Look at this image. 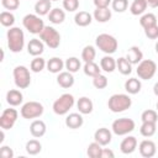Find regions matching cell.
<instances>
[{
	"label": "cell",
	"instance_id": "6da1fadb",
	"mask_svg": "<svg viewBox=\"0 0 158 158\" xmlns=\"http://www.w3.org/2000/svg\"><path fill=\"white\" fill-rule=\"evenodd\" d=\"M7 47L11 52L19 53L23 49L25 46V35L20 27H10L6 33Z\"/></svg>",
	"mask_w": 158,
	"mask_h": 158
},
{
	"label": "cell",
	"instance_id": "7a4b0ae2",
	"mask_svg": "<svg viewBox=\"0 0 158 158\" xmlns=\"http://www.w3.org/2000/svg\"><path fill=\"white\" fill-rule=\"evenodd\" d=\"M132 105V100L127 94H114L110 96L107 101V107L112 112H122L130 109Z\"/></svg>",
	"mask_w": 158,
	"mask_h": 158
},
{
	"label": "cell",
	"instance_id": "3957f363",
	"mask_svg": "<svg viewBox=\"0 0 158 158\" xmlns=\"http://www.w3.org/2000/svg\"><path fill=\"white\" fill-rule=\"evenodd\" d=\"M95 44L100 51H102L106 54L115 53L117 49V46H118L117 40L109 33H100L95 38Z\"/></svg>",
	"mask_w": 158,
	"mask_h": 158
},
{
	"label": "cell",
	"instance_id": "277c9868",
	"mask_svg": "<svg viewBox=\"0 0 158 158\" xmlns=\"http://www.w3.org/2000/svg\"><path fill=\"white\" fill-rule=\"evenodd\" d=\"M40 40H42V42L52 49L58 48L60 44V35L52 26H44V28L40 33Z\"/></svg>",
	"mask_w": 158,
	"mask_h": 158
},
{
	"label": "cell",
	"instance_id": "5b68a950",
	"mask_svg": "<svg viewBox=\"0 0 158 158\" xmlns=\"http://www.w3.org/2000/svg\"><path fill=\"white\" fill-rule=\"evenodd\" d=\"M22 25L30 33H33V35H40L44 28V22L37 14L25 15L22 19Z\"/></svg>",
	"mask_w": 158,
	"mask_h": 158
},
{
	"label": "cell",
	"instance_id": "8992f818",
	"mask_svg": "<svg viewBox=\"0 0 158 158\" xmlns=\"http://www.w3.org/2000/svg\"><path fill=\"white\" fill-rule=\"evenodd\" d=\"M73 105H74V96H73L72 94L65 93V94H62V95L53 102L52 109H53V112H54L56 115L62 116V115L68 114V111L73 107Z\"/></svg>",
	"mask_w": 158,
	"mask_h": 158
},
{
	"label": "cell",
	"instance_id": "52a82bcc",
	"mask_svg": "<svg viewBox=\"0 0 158 158\" xmlns=\"http://www.w3.org/2000/svg\"><path fill=\"white\" fill-rule=\"evenodd\" d=\"M12 75H14L15 85L19 89H26V88L30 86V84H31V74H30V70L27 69V67L16 65L14 68Z\"/></svg>",
	"mask_w": 158,
	"mask_h": 158
},
{
	"label": "cell",
	"instance_id": "ba28073f",
	"mask_svg": "<svg viewBox=\"0 0 158 158\" xmlns=\"http://www.w3.org/2000/svg\"><path fill=\"white\" fill-rule=\"evenodd\" d=\"M136 72H137V75L139 79L149 80L154 77V74L157 72V64L152 59H142L137 64Z\"/></svg>",
	"mask_w": 158,
	"mask_h": 158
},
{
	"label": "cell",
	"instance_id": "9c48e42d",
	"mask_svg": "<svg viewBox=\"0 0 158 158\" xmlns=\"http://www.w3.org/2000/svg\"><path fill=\"white\" fill-rule=\"evenodd\" d=\"M44 109H43V105L38 101H28L26 104L22 105L21 110H20V114L23 118L26 120H32V118H37L40 116H42Z\"/></svg>",
	"mask_w": 158,
	"mask_h": 158
},
{
	"label": "cell",
	"instance_id": "30bf717a",
	"mask_svg": "<svg viewBox=\"0 0 158 158\" xmlns=\"http://www.w3.org/2000/svg\"><path fill=\"white\" fill-rule=\"evenodd\" d=\"M135 126H136V123L132 118L122 117V118H117L112 122L111 130L117 136H125V135L131 133L135 130Z\"/></svg>",
	"mask_w": 158,
	"mask_h": 158
},
{
	"label": "cell",
	"instance_id": "8fae6325",
	"mask_svg": "<svg viewBox=\"0 0 158 158\" xmlns=\"http://www.w3.org/2000/svg\"><path fill=\"white\" fill-rule=\"evenodd\" d=\"M17 116H19V112L15 109H12V107L5 109L0 116V127L2 130L12 128L17 121Z\"/></svg>",
	"mask_w": 158,
	"mask_h": 158
},
{
	"label": "cell",
	"instance_id": "7c38bea8",
	"mask_svg": "<svg viewBox=\"0 0 158 158\" xmlns=\"http://www.w3.org/2000/svg\"><path fill=\"white\" fill-rule=\"evenodd\" d=\"M138 149H139V154L144 158H151L156 154L157 152V147H156V143L151 139H143L139 146H138Z\"/></svg>",
	"mask_w": 158,
	"mask_h": 158
},
{
	"label": "cell",
	"instance_id": "4fadbf2b",
	"mask_svg": "<svg viewBox=\"0 0 158 158\" xmlns=\"http://www.w3.org/2000/svg\"><path fill=\"white\" fill-rule=\"evenodd\" d=\"M94 139L100 143L101 146H107L111 139H112V135H111V131L106 127H100L95 131L94 133Z\"/></svg>",
	"mask_w": 158,
	"mask_h": 158
},
{
	"label": "cell",
	"instance_id": "5bb4252c",
	"mask_svg": "<svg viewBox=\"0 0 158 158\" xmlns=\"http://www.w3.org/2000/svg\"><path fill=\"white\" fill-rule=\"evenodd\" d=\"M136 148H137V138L133 136H127L120 143V151L123 154H131L136 151Z\"/></svg>",
	"mask_w": 158,
	"mask_h": 158
},
{
	"label": "cell",
	"instance_id": "9a60e30c",
	"mask_svg": "<svg viewBox=\"0 0 158 158\" xmlns=\"http://www.w3.org/2000/svg\"><path fill=\"white\" fill-rule=\"evenodd\" d=\"M43 51H44V43L42 42V40L32 38L27 43V52H28V54H31L33 57L41 56L43 53Z\"/></svg>",
	"mask_w": 158,
	"mask_h": 158
},
{
	"label": "cell",
	"instance_id": "2e32d148",
	"mask_svg": "<svg viewBox=\"0 0 158 158\" xmlns=\"http://www.w3.org/2000/svg\"><path fill=\"white\" fill-rule=\"evenodd\" d=\"M84 123V118L81 116V114L79 112H72L65 117V126L72 128V130H77L80 128Z\"/></svg>",
	"mask_w": 158,
	"mask_h": 158
},
{
	"label": "cell",
	"instance_id": "e0dca14e",
	"mask_svg": "<svg viewBox=\"0 0 158 158\" xmlns=\"http://www.w3.org/2000/svg\"><path fill=\"white\" fill-rule=\"evenodd\" d=\"M57 83L60 88L63 89H68V88H72L74 85V77H73V73L70 72H60L58 73V77H57Z\"/></svg>",
	"mask_w": 158,
	"mask_h": 158
},
{
	"label": "cell",
	"instance_id": "ac0fdd59",
	"mask_svg": "<svg viewBox=\"0 0 158 158\" xmlns=\"http://www.w3.org/2000/svg\"><path fill=\"white\" fill-rule=\"evenodd\" d=\"M46 131H47V127L42 120H35L30 125V132L35 138H40V137L44 136Z\"/></svg>",
	"mask_w": 158,
	"mask_h": 158
},
{
	"label": "cell",
	"instance_id": "d6986e66",
	"mask_svg": "<svg viewBox=\"0 0 158 158\" xmlns=\"http://www.w3.org/2000/svg\"><path fill=\"white\" fill-rule=\"evenodd\" d=\"M126 59L131 64H138L143 59V53H142L141 48L137 47V46L130 47L128 51H127V53H126Z\"/></svg>",
	"mask_w": 158,
	"mask_h": 158
},
{
	"label": "cell",
	"instance_id": "ffe728a7",
	"mask_svg": "<svg viewBox=\"0 0 158 158\" xmlns=\"http://www.w3.org/2000/svg\"><path fill=\"white\" fill-rule=\"evenodd\" d=\"M22 100L23 95L17 89H11L6 93V101L10 106H19L20 104H22Z\"/></svg>",
	"mask_w": 158,
	"mask_h": 158
},
{
	"label": "cell",
	"instance_id": "44dd1931",
	"mask_svg": "<svg viewBox=\"0 0 158 158\" xmlns=\"http://www.w3.org/2000/svg\"><path fill=\"white\" fill-rule=\"evenodd\" d=\"M77 107H78V110H79V112H80L81 115H89V114L93 112L94 104H93V101H91L89 98L81 96V98L78 100V102H77Z\"/></svg>",
	"mask_w": 158,
	"mask_h": 158
},
{
	"label": "cell",
	"instance_id": "7402d4cb",
	"mask_svg": "<svg viewBox=\"0 0 158 158\" xmlns=\"http://www.w3.org/2000/svg\"><path fill=\"white\" fill-rule=\"evenodd\" d=\"M141 88H142L141 80L137 78H130L125 81V90L131 95L138 94L141 91Z\"/></svg>",
	"mask_w": 158,
	"mask_h": 158
},
{
	"label": "cell",
	"instance_id": "603a6c76",
	"mask_svg": "<svg viewBox=\"0 0 158 158\" xmlns=\"http://www.w3.org/2000/svg\"><path fill=\"white\" fill-rule=\"evenodd\" d=\"M51 10H52L51 0H37V2L35 4V12L38 16L48 15Z\"/></svg>",
	"mask_w": 158,
	"mask_h": 158
},
{
	"label": "cell",
	"instance_id": "cb8c5ba5",
	"mask_svg": "<svg viewBox=\"0 0 158 158\" xmlns=\"http://www.w3.org/2000/svg\"><path fill=\"white\" fill-rule=\"evenodd\" d=\"M91 21H93V15L89 14L88 11H79L74 16V22L80 27H85L90 25Z\"/></svg>",
	"mask_w": 158,
	"mask_h": 158
},
{
	"label": "cell",
	"instance_id": "d4e9b609",
	"mask_svg": "<svg viewBox=\"0 0 158 158\" xmlns=\"http://www.w3.org/2000/svg\"><path fill=\"white\" fill-rule=\"evenodd\" d=\"M47 70L48 72H51V73H53V74H58V73H60L62 72V69L65 67L64 65V62L60 59V58H58V57H53V58H51L48 62H47Z\"/></svg>",
	"mask_w": 158,
	"mask_h": 158
},
{
	"label": "cell",
	"instance_id": "484cf974",
	"mask_svg": "<svg viewBox=\"0 0 158 158\" xmlns=\"http://www.w3.org/2000/svg\"><path fill=\"white\" fill-rule=\"evenodd\" d=\"M93 17L98 22H107L111 19V10L109 7H96L94 10Z\"/></svg>",
	"mask_w": 158,
	"mask_h": 158
},
{
	"label": "cell",
	"instance_id": "4316f807",
	"mask_svg": "<svg viewBox=\"0 0 158 158\" xmlns=\"http://www.w3.org/2000/svg\"><path fill=\"white\" fill-rule=\"evenodd\" d=\"M48 20L54 23V25H59L62 23L64 20H65V12L62 10V9H58V7H54L49 11L48 14Z\"/></svg>",
	"mask_w": 158,
	"mask_h": 158
},
{
	"label": "cell",
	"instance_id": "83f0119b",
	"mask_svg": "<svg viewBox=\"0 0 158 158\" xmlns=\"http://www.w3.org/2000/svg\"><path fill=\"white\" fill-rule=\"evenodd\" d=\"M100 68L106 73H112L116 69V60L110 54H107L100 59Z\"/></svg>",
	"mask_w": 158,
	"mask_h": 158
},
{
	"label": "cell",
	"instance_id": "f1b7e54d",
	"mask_svg": "<svg viewBox=\"0 0 158 158\" xmlns=\"http://www.w3.org/2000/svg\"><path fill=\"white\" fill-rule=\"evenodd\" d=\"M156 123H157V122H151V121H144V122H142L141 128H139L141 135H142L143 137H147V138L152 137V136L156 133V131H157V125H156Z\"/></svg>",
	"mask_w": 158,
	"mask_h": 158
},
{
	"label": "cell",
	"instance_id": "f546056e",
	"mask_svg": "<svg viewBox=\"0 0 158 158\" xmlns=\"http://www.w3.org/2000/svg\"><path fill=\"white\" fill-rule=\"evenodd\" d=\"M148 4L146 0H133L131 6H130V12L135 16H138V15H142L146 9H147Z\"/></svg>",
	"mask_w": 158,
	"mask_h": 158
},
{
	"label": "cell",
	"instance_id": "4dcf8cb0",
	"mask_svg": "<svg viewBox=\"0 0 158 158\" xmlns=\"http://www.w3.org/2000/svg\"><path fill=\"white\" fill-rule=\"evenodd\" d=\"M116 68L122 75H128L132 73V64L126 59V57H120L116 60Z\"/></svg>",
	"mask_w": 158,
	"mask_h": 158
},
{
	"label": "cell",
	"instance_id": "1f68e13d",
	"mask_svg": "<svg viewBox=\"0 0 158 158\" xmlns=\"http://www.w3.org/2000/svg\"><path fill=\"white\" fill-rule=\"evenodd\" d=\"M25 148L30 156H36L42 151V144L38 139H30V141H27Z\"/></svg>",
	"mask_w": 158,
	"mask_h": 158
},
{
	"label": "cell",
	"instance_id": "d6a6232c",
	"mask_svg": "<svg viewBox=\"0 0 158 158\" xmlns=\"http://www.w3.org/2000/svg\"><path fill=\"white\" fill-rule=\"evenodd\" d=\"M102 146L100 143H98L96 141L91 142L89 146H88V149H86V154L90 157V158H101V152H102Z\"/></svg>",
	"mask_w": 158,
	"mask_h": 158
},
{
	"label": "cell",
	"instance_id": "836d02e7",
	"mask_svg": "<svg viewBox=\"0 0 158 158\" xmlns=\"http://www.w3.org/2000/svg\"><path fill=\"white\" fill-rule=\"evenodd\" d=\"M83 70H84L85 75L94 78V77H96L98 74H100L101 68H100L95 62H88V63H85V64H84Z\"/></svg>",
	"mask_w": 158,
	"mask_h": 158
},
{
	"label": "cell",
	"instance_id": "e575fe53",
	"mask_svg": "<svg viewBox=\"0 0 158 158\" xmlns=\"http://www.w3.org/2000/svg\"><path fill=\"white\" fill-rule=\"evenodd\" d=\"M139 25L143 27V30L147 27H151L153 25H157V16L154 14H151V12L144 14L139 19Z\"/></svg>",
	"mask_w": 158,
	"mask_h": 158
},
{
	"label": "cell",
	"instance_id": "d590c367",
	"mask_svg": "<svg viewBox=\"0 0 158 158\" xmlns=\"http://www.w3.org/2000/svg\"><path fill=\"white\" fill-rule=\"evenodd\" d=\"M95 57H96V51H95V48H94V46H85L84 48H83V51H81V59L85 62V63H88V62H94V59H95Z\"/></svg>",
	"mask_w": 158,
	"mask_h": 158
},
{
	"label": "cell",
	"instance_id": "8d00e7d4",
	"mask_svg": "<svg viewBox=\"0 0 158 158\" xmlns=\"http://www.w3.org/2000/svg\"><path fill=\"white\" fill-rule=\"evenodd\" d=\"M47 65V62L42 58V57H35L32 60H31V64H30V69L33 72V73H40L44 69V67Z\"/></svg>",
	"mask_w": 158,
	"mask_h": 158
},
{
	"label": "cell",
	"instance_id": "74e56055",
	"mask_svg": "<svg viewBox=\"0 0 158 158\" xmlns=\"http://www.w3.org/2000/svg\"><path fill=\"white\" fill-rule=\"evenodd\" d=\"M64 65H65V69H67L68 72H70V73H77V72L80 69L81 63H80L79 58H77V57H69V58L65 60Z\"/></svg>",
	"mask_w": 158,
	"mask_h": 158
},
{
	"label": "cell",
	"instance_id": "f35d334b",
	"mask_svg": "<svg viewBox=\"0 0 158 158\" xmlns=\"http://www.w3.org/2000/svg\"><path fill=\"white\" fill-rule=\"evenodd\" d=\"M0 22L5 27H12V25L15 23V16H14V14L10 12V11H2L0 14Z\"/></svg>",
	"mask_w": 158,
	"mask_h": 158
},
{
	"label": "cell",
	"instance_id": "ab89813d",
	"mask_svg": "<svg viewBox=\"0 0 158 158\" xmlns=\"http://www.w3.org/2000/svg\"><path fill=\"white\" fill-rule=\"evenodd\" d=\"M109 84V80L105 75H102L101 73L98 74L96 77L93 78V85L96 88V89H105Z\"/></svg>",
	"mask_w": 158,
	"mask_h": 158
},
{
	"label": "cell",
	"instance_id": "60d3db41",
	"mask_svg": "<svg viewBox=\"0 0 158 158\" xmlns=\"http://www.w3.org/2000/svg\"><path fill=\"white\" fill-rule=\"evenodd\" d=\"M141 120L142 122L144 121H151V122H157L158 121V114L156 110H152V109H148V110H144L141 115Z\"/></svg>",
	"mask_w": 158,
	"mask_h": 158
},
{
	"label": "cell",
	"instance_id": "b9f144b4",
	"mask_svg": "<svg viewBox=\"0 0 158 158\" xmlns=\"http://www.w3.org/2000/svg\"><path fill=\"white\" fill-rule=\"evenodd\" d=\"M112 10L116 12H125L128 7V0H112Z\"/></svg>",
	"mask_w": 158,
	"mask_h": 158
},
{
	"label": "cell",
	"instance_id": "7bdbcfd3",
	"mask_svg": "<svg viewBox=\"0 0 158 158\" xmlns=\"http://www.w3.org/2000/svg\"><path fill=\"white\" fill-rule=\"evenodd\" d=\"M63 7L64 10L73 12L75 10H78L79 7V0H63Z\"/></svg>",
	"mask_w": 158,
	"mask_h": 158
},
{
	"label": "cell",
	"instance_id": "ee69618b",
	"mask_svg": "<svg viewBox=\"0 0 158 158\" xmlns=\"http://www.w3.org/2000/svg\"><path fill=\"white\" fill-rule=\"evenodd\" d=\"M144 35L149 40H157L158 38V25H153L151 27L144 28Z\"/></svg>",
	"mask_w": 158,
	"mask_h": 158
},
{
	"label": "cell",
	"instance_id": "f6af8a7d",
	"mask_svg": "<svg viewBox=\"0 0 158 158\" xmlns=\"http://www.w3.org/2000/svg\"><path fill=\"white\" fill-rule=\"evenodd\" d=\"M1 5L6 10H16L20 6V0H1Z\"/></svg>",
	"mask_w": 158,
	"mask_h": 158
},
{
	"label": "cell",
	"instance_id": "bcb514c9",
	"mask_svg": "<svg viewBox=\"0 0 158 158\" xmlns=\"http://www.w3.org/2000/svg\"><path fill=\"white\" fill-rule=\"evenodd\" d=\"M0 156H1V158H12L14 157V151L9 146H1Z\"/></svg>",
	"mask_w": 158,
	"mask_h": 158
},
{
	"label": "cell",
	"instance_id": "7dc6e473",
	"mask_svg": "<svg viewBox=\"0 0 158 158\" xmlns=\"http://www.w3.org/2000/svg\"><path fill=\"white\" fill-rule=\"evenodd\" d=\"M111 0H94L95 7H109Z\"/></svg>",
	"mask_w": 158,
	"mask_h": 158
},
{
	"label": "cell",
	"instance_id": "c3c4849f",
	"mask_svg": "<svg viewBox=\"0 0 158 158\" xmlns=\"http://www.w3.org/2000/svg\"><path fill=\"white\" fill-rule=\"evenodd\" d=\"M115 154L111 149L109 148H102V152H101V158H114Z\"/></svg>",
	"mask_w": 158,
	"mask_h": 158
},
{
	"label": "cell",
	"instance_id": "681fc988",
	"mask_svg": "<svg viewBox=\"0 0 158 158\" xmlns=\"http://www.w3.org/2000/svg\"><path fill=\"white\" fill-rule=\"evenodd\" d=\"M149 7H158V0H146Z\"/></svg>",
	"mask_w": 158,
	"mask_h": 158
},
{
	"label": "cell",
	"instance_id": "f907efd6",
	"mask_svg": "<svg viewBox=\"0 0 158 158\" xmlns=\"http://www.w3.org/2000/svg\"><path fill=\"white\" fill-rule=\"evenodd\" d=\"M153 93H154V95L156 96H158V81L154 84V86H153Z\"/></svg>",
	"mask_w": 158,
	"mask_h": 158
},
{
	"label": "cell",
	"instance_id": "816d5d0a",
	"mask_svg": "<svg viewBox=\"0 0 158 158\" xmlns=\"http://www.w3.org/2000/svg\"><path fill=\"white\" fill-rule=\"evenodd\" d=\"M154 48H156V53L158 54V41L156 42V47H154Z\"/></svg>",
	"mask_w": 158,
	"mask_h": 158
},
{
	"label": "cell",
	"instance_id": "f5cc1de1",
	"mask_svg": "<svg viewBox=\"0 0 158 158\" xmlns=\"http://www.w3.org/2000/svg\"><path fill=\"white\" fill-rule=\"evenodd\" d=\"M156 106H157V110H158V102H157V105H156Z\"/></svg>",
	"mask_w": 158,
	"mask_h": 158
},
{
	"label": "cell",
	"instance_id": "db71d44e",
	"mask_svg": "<svg viewBox=\"0 0 158 158\" xmlns=\"http://www.w3.org/2000/svg\"><path fill=\"white\" fill-rule=\"evenodd\" d=\"M51 1H58V0H51Z\"/></svg>",
	"mask_w": 158,
	"mask_h": 158
}]
</instances>
